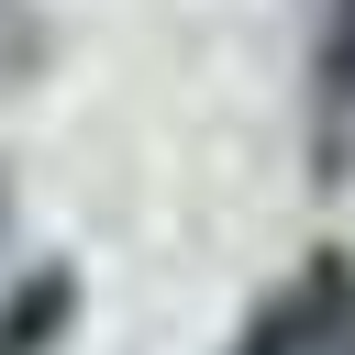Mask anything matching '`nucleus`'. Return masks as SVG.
Returning a JSON list of instances; mask_svg holds the SVG:
<instances>
[{"mask_svg":"<svg viewBox=\"0 0 355 355\" xmlns=\"http://www.w3.org/2000/svg\"><path fill=\"white\" fill-rule=\"evenodd\" d=\"M44 55H55L44 11H33V0H0V100H11V89H33V78H44Z\"/></svg>","mask_w":355,"mask_h":355,"instance_id":"f257e3e1","label":"nucleus"},{"mask_svg":"<svg viewBox=\"0 0 355 355\" xmlns=\"http://www.w3.org/2000/svg\"><path fill=\"white\" fill-rule=\"evenodd\" d=\"M333 89L355 100V0H344V22H333Z\"/></svg>","mask_w":355,"mask_h":355,"instance_id":"f03ea898","label":"nucleus"}]
</instances>
